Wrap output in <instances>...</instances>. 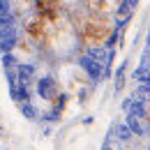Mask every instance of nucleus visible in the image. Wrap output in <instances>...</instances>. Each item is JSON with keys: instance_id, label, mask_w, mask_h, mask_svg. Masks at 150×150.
Wrapping results in <instances>:
<instances>
[{"instance_id": "f257e3e1", "label": "nucleus", "mask_w": 150, "mask_h": 150, "mask_svg": "<svg viewBox=\"0 0 150 150\" xmlns=\"http://www.w3.org/2000/svg\"><path fill=\"white\" fill-rule=\"evenodd\" d=\"M111 21L106 19L104 14H90L86 16L81 23V37L86 39L88 44H99V42H106L111 35Z\"/></svg>"}, {"instance_id": "f03ea898", "label": "nucleus", "mask_w": 150, "mask_h": 150, "mask_svg": "<svg viewBox=\"0 0 150 150\" xmlns=\"http://www.w3.org/2000/svg\"><path fill=\"white\" fill-rule=\"evenodd\" d=\"M79 65L86 69V74L90 76L93 81H97L99 76L104 74V65L99 62V60H95L93 56H81V60H79Z\"/></svg>"}, {"instance_id": "7ed1b4c3", "label": "nucleus", "mask_w": 150, "mask_h": 150, "mask_svg": "<svg viewBox=\"0 0 150 150\" xmlns=\"http://www.w3.org/2000/svg\"><path fill=\"white\" fill-rule=\"evenodd\" d=\"M58 9H60V0H37V14L46 16V19L56 21Z\"/></svg>"}, {"instance_id": "20e7f679", "label": "nucleus", "mask_w": 150, "mask_h": 150, "mask_svg": "<svg viewBox=\"0 0 150 150\" xmlns=\"http://www.w3.org/2000/svg\"><path fill=\"white\" fill-rule=\"evenodd\" d=\"M125 122H127V127L132 129V134H139V136H146V132H148V120H143V118H139V115H132L127 113V118H125Z\"/></svg>"}, {"instance_id": "39448f33", "label": "nucleus", "mask_w": 150, "mask_h": 150, "mask_svg": "<svg viewBox=\"0 0 150 150\" xmlns=\"http://www.w3.org/2000/svg\"><path fill=\"white\" fill-rule=\"evenodd\" d=\"M37 90H39V95H42L44 99H53V97H56V81H53L51 76H44V79L39 81Z\"/></svg>"}, {"instance_id": "423d86ee", "label": "nucleus", "mask_w": 150, "mask_h": 150, "mask_svg": "<svg viewBox=\"0 0 150 150\" xmlns=\"http://www.w3.org/2000/svg\"><path fill=\"white\" fill-rule=\"evenodd\" d=\"M113 136H115V141H129L134 134H132V129L127 127V122H120V125L113 127Z\"/></svg>"}, {"instance_id": "0eeeda50", "label": "nucleus", "mask_w": 150, "mask_h": 150, "mask_svg": "<svg viewBox=\"0 0 150 150\" xmlns=\"http://www.w3.org/2000/svg\"><path fill=\"white\" fill-rule=\"evenodd\" d=\"M125 72H127V62H120V67L115 69V90H122V86H125Z\"/></svg>"}, {"instance_id": "6e6552de", "label": "nucleus", "mask_w": 150, "mask_h": 150, "mask_svg": "<svg viewBox=\"0 0 150 150\" xmlns=\"http://www.w3.org/2000/svg\"><path fill=\"white\" fill-rule=\"evenodd\" d=\"M33 72H35V69H33L30 65H23V67L19 69V74H21V81H30V76H33Z\"/></svg>"}, {"instance_id": "1a4fd4ad", "label": "nucleus", "mask_w": 150, "mask_h": 150, "mask_svg": "<svg viewBox=\"0 0 150 150\" xmlns=\"http://www.w3.org/2000/svg\"><path fill=\"white\" fill-rule=\"evenodd\" d=\"M23 113H25V118H35V109H33L30 104H25V106H23Z\"/></svg>"}, {"instance_id": "9d476101", "label": "nucleus", "mask_w": 150, "mask_h": 150, "mask_svg": "<svg viewBox=\"0 0 150 150\" xmlns=\"http://www.w3.org/2000/svg\"><path fill=\"white\" fill-rule=\"evenodd\" d=\"M146 65H148V67H150V58H146Z\"/></svg>"}, {"instance_id": "9b49d317", "label": "nucleus", "mask_w": 150, "mask_h": 150, "mask_svg": "<svg viewBox=\"0 0 150 150\" xmlns=\"http://www.w3.org/2000/svg\"><path fill=\"white\" fill-rule=\"evenodd\" d=\"M148 113H150V102H148Z\"/></svg>"}]
</instances>
